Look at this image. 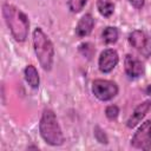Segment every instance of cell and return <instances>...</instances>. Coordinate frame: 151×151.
I'll use <instances>...</instances> for the list:
<instances>
[{
  "label": "cell",
  "instance_id": "obj_1",
  "mask_svg": "<svg viewBox=\"0 0 151 151\" xmlns=\"http://www.w3.org/2000/svg\"><path fill=\"white\" fill-rule=\"evenodd\" d=\"M2 15L13 38L20 42L25 41L29 28V21L26 14L15 6L5 4L2 6Z\"/></svg>",
  "mask_w": 151,
  "mask_h": 151
},
{
  "label": "cell",
  "instance_id": "obj_2",
  "mask_svg": "<svg viewBox=\"0 0 151 151\" xmlns=\"http://www.w3.org/2000/svg\"><path fill=\"white\" fill-rule=\"evenodd\" d=\"M33 47L40 66L45 71H50L53 65L54 47L50 38L40 27H37L33 31Z\"/></svg>",
  "mask_w": 151,
  "mask_h": 151
},
{
  "label": "cell",
  "instance_id": "obj_3",
  "mask_svg": "<svg viewBox=\"0 0 151 151\" xmlns=\"http://www.w3.org/2000/svg\"><path fill=\"white\" fill-rule=\"evenodd\" d=\"M39 130L42 139L47 144L58 146L64 143V136H63L60 125L52 110H45L42 112L40 124H39Z\"/></svg>",
  "mask_w": 151,
  "mask_h": 151
},
{
  "label": "cell",
  "instance_id": "obj_4",
  "mask_svg": "<svg viewBox=\"0 0 151 151\" xmlns=\"http://www.w3.org/2000/svg\"><path fill=\"white\" fill-rule=\"evenodd\" d=\"M92 92L99 100L107 101L117 96L118 86L114 81H111V80L96 79L92 83Z\"/></svg>",
  "mask_w": 151,
  "mask_h": 151
},
{
  "label": "cell",
  "instance_id": "obj_5",
  "mask_svg": "<svg viewBox=\"0 0 151 151\" xmlns=\"http://www.w3.org/2000/svg\"><path fill=\"white\" fill-rule=\"evenodd\" d=\"M131 145L140 150L151 149V122H144L131 139Z\"/></svg>",
  "mask_w": 151,
  "mask_h": 151
},
{
  "label": "cell",
  "instance_id": "obj_6",
  "mask_svg": "<svg viewBox=\"0 0 151 151\" xmlns=\"http://www.w3.org/2000/svg\"><path fill=\"white\" fill-rule=\"evenodd\" d=\"M129 42L145 58H149L151 55V38L146 35L143 31L136 29L130 33L129 35Z\"/></svg>",
  "mask_w": 151,
  "mask_h": 151
},
{
  "label": "cell",
  "instance_id": "obj_7",
  "mask_svg": "<svg viewBox=\"0 0 151 151\" xmlns=\"http://www.w3.org/2000/svg\"><path fill=\"white\" fill-rule=\"evenodd\" d=\"M118 61H119V57L116 50H112V48L104 50L100 53V57L98 60L99 70L103 73H109L117 66Z\"/></svg>",
  "mask_w": 151,
  "mask_h": 151
},
{
  "label": "cell",
  "instance_id": "obj_8",
  "mask_svg": "<svg viewBox=\"0 0 151 151\" xmlns=\"http://www.w3.org/2000/svg\"><path fill=\"white\" fill-rule=\"evenodd\" d=\"M125 72L130 78H138L144 73V65L143 63L131 54H126L124 60Z\"/></svg>",
  "mask_w": 151,
  "mask_h": 151
},
{
  "label": "cell",
  "instance_id": "obj_9",
  "mask_svg": "<svg viewBox=\"0 0 151 151\" xmlns=\"http://www.w3.org/2000/svg\"><path fill=\"white\" fill-rule=\"evenodd\" d=\"M150 107H151V100H145V101H143L142 104H139V105L134 109V111H133V113L131 114V117L129 118V120H127V123H126L127 127H130V129L134 127V126L145 117V114L147 113V111L150 110Z\"/></svg>",
  "mask_w": 151,
  "mask_h": 151
},
{
  "label": "cell",
  "instance_id": "obj_10",
  "mask_svg": "<svg viewBox=\"0 0 151 151\" xmlns=\"http://www.w3.org/2000/svg\"><path fill=\"white\" fill-rule=\"evenodd\" d=\"M93 25H94V20L92 18V15L91 14H85L79 20V22L76 27V34L79 38H84V37L88 35L92 32Z\"/></svg>",
  "mask_w": 151,
  "mask_h": 151
},
{
  "label": "cell",
  "instance_id": "obj_11",
  "mask_svg": "<svg viewBox=\"0 0 151 151\" xmlns=\"http://www.w3.org/2000/svg\"><path fill=\"white\" fill-rule=\"evenodd\" d=\"M25 79L32 88H38L40 79H39L38 71L33 65H27L26 66V68H25Z\"/></svg>",
  "mask_w": 151,
  "mask_h": 151
},
{
  "label": "cell",
  "instance_id": "obj_12",
  "mask_svg": "<svg viewBox=\"0 0 151 151\" xmlns=\"http://www.w3.org/2000/svg\"><path fill=\"white\" fill-rule=\"evenodd\" d=\"M97 8L103 17L109 18L114 11V5L111 0H97Z\"/></svg>",
  "mask_w": 151,
  "mask_h": 151
},
{
  "label": "cell",
  "instance_id": "obj_13",
  "mask_svg": "<svg viewBox=\"0 0 151 151\" xmlns=\"http://www.w3.org/2000/svg\"><path fill=\"white\" fill-rule=\"evenodd\" d=\"M103 40L106 44H114L118 40V29L112 26L106 27L103 31Z\"/></svg>",
  "mask_w": 151,
  "mask_h": 151
},
{
  "label": "cell",
  "instance_id": "obj_14",
  "mask_svg": "<svg viewBox=\"0 0 151 151\" xmlns=\"http://www.w3.org/2000/svg\"><path fill=\"white\" fill-rule=\"evenodd\" d=\"M86 2L87 0H68V8L71 9V12L78 13L84 8Z\"/></svg>",
  "mask_w": 151,
  "mask_h": 151
},
{
  "label": "cell",
  "instance_id": "obj_15",
  "mask_svg": "<svg viewBox=\"0 0 151 151\" xmlns=\"http://www.w3.org/2000/svg\"><path fill=\"white\" fill-rule=\"evenodd\" d=\"M79 52L84 57H86L87 59H91L92 55H93V53H94V48H93V46L90 42H85V44H81L79 46Z\"/></svg>",
  "mask_w": 151,
  "mask_h": 151
},
{
  "label": "cell",
  "instance_id": "obj_16",
  "mask_svg": "<svg viewBox=\"0 0 151 151\" xmlns=\"http://www.w3.org/2000/svg\"><path fill=\"white\" fill-rule=\"evenodd\" d=\"M94 137H96V139H97L99 143H101V144H107V143H109V139H107L105 132H104L99 126H96V127H94Z\"/></svg>",
  "mask_w": 151,
  "mask_h": 151
},
{
  "label": "cell",
  "instance_id": "obj_17",
  "mask_svg": "<svg viewBox=\"0 0 151 151\" xmlns=\"http://www.w3.org/2000/svg\"><path fill=\"white\" fill-rule=\"evenodd\" d=\"M118 113H119V109H118V106H116V105H110V106H107L106 110H105L106 117H107L109 119H111V120L116 119V118L118 117Z\"/></svg>",
  "mask_w": 151,
  "mask_h": 151
},
{
  "label": "cell",
  "instance_id": "obj_18",
  "mask_svg": "<svg viewBox=\"0 0 151 151\" xmlns=\"http://www.w3.org/2000/svg\"><path fill=\"white\" fill-rule=\"evenodd\" d=\"M129 2L137 9H140L144 6V0H129Z\"/></svg>",
  "mask_w": 151,
  "mask_h": 151
},
{
  "label": "cell",
  "instance_id": "obj_19",
  "mask_svg": "<svg viewBox=\"0 0 151 151\" xmlns=\"http://www.w3.org/2000/svg\"><path fill=\"white\" fill-rule=\"evenodd\" d=\"M145 93L149 94V96H151V85H147V87L145 88Z\"/></svg>",
  "mask_w": 151,
  "mask_h": 151
}]
</instances>
